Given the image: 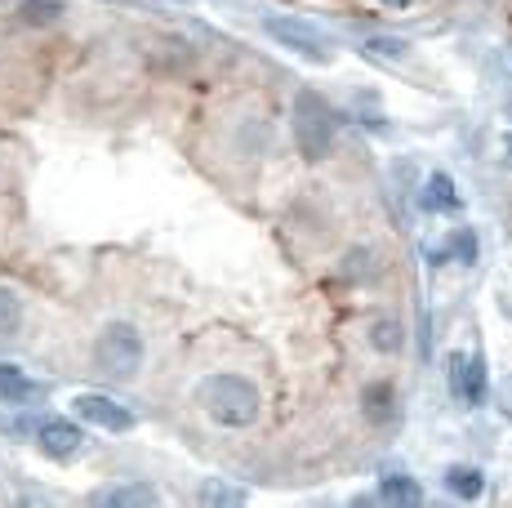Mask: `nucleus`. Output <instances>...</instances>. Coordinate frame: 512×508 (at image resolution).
Segmentation results:
<instances>
[{"instance_id":"f257e3e1","label":"nucleus","mask_w":512,"mask_h":508,"mask_svg":"<svg viewBox=\"0 0 512 508\" xmlns=\"http://www.w3.org/2000/svg\"><path fill=\"white\" fill-rule=\"evenodd\" d=\"M201 406H205V415L228 428H245L259 419V393L241 375H210L201 384Z\"/></svg>"},{"instance_id":"f03ea898","label":"nucleus","mask_w":512,"mask_h":508,"mask_svg":"<svg viewBox=\"0 0 512 508\" xmlns=\"http://www.w3.org/2000/svg\"><path fill=\"white\" fill-rule=\"evenodd\" d=\"M94 361L103 375L112 379H134L143 366V339L134 326H125V321H112V326H103V335L94 339Z\"/></svg>"},{"instance_id":"7ed1b4c3","label":"nucleus","mask_w":512,"mask_h":508,"mask_svg":"<svg viewBox=\"0 0 512 508\" xmlns=\"http://www.w3.org/2000/svg\"><path fill=\"white\" fill-rule=\"evenodd\" d=\"M294 139H299L303 156L321 161L334 148V112L326 107V99L317 94H299L294 99Z\"/></svg>"},{"instance_id":"20e7f679","label":"nucleus","mask_w":512,"mask_h":508,"mask_svg":"<svg viewBox=\"0 0 512 508\" xmlns=\"http://www.w3.org/2000/svg\"><path fill=\"white\" fill-rule=\"evenodd\" d=\"M263 32H268L272 41H281V50H294L303 58H317V63H326V58H330L326 36H321L312 23H303V18H263Z\"/></svg>"},{"instance_id":"39448f33","label":"nucleus","mask_w":512,"mask_h":508,"mask_svg":"<svg viewBox=\"0 0 512 508\" xmlns=\"http://www.w3.org/2000/svg\"><path fill=\"white\" fill-rule=\"evenodd\" d=\"M72 406L85 424H98V428H107V433H130L134 428V415L121 402H112L107 393H81Z\"/></svg>"},{"instance_id":"423d86ee","label":"nucleus","mask_w":512,"mask_h":508,"mask_svg":"<svg viewBox=\"0 0 512 508\" xmlns=\"http://www.w3.org/2000/svg\"><path fill=\"white\" fill-rule=\"evenodd\" d=\"M36 437H41V451L49 459H72L85 446V433L72 419H45V424L36 428Z\"/></svg>"},{"instance_id":"0eeeda50","label":"nucleus","mask_w":512,"mask_h":508,"mask_svg":"<svg viewBox=\"0 0 512 508\" xmlns=\"http://www.w3.org/2000/svg\"><path fill=\"white\" fill-rule=\"evenodd\" d=\"M36 397H45V384H36L27 370H18V366H0V402H9V406H32Z\"/></svg>"},{"instance_id":"6e6552de","label":"nucleus","mask_w":512,"mask_h":508,"mask_svg":"<svg viewBox=\"0 0 512 508\" xmlns=\"http://www.w3.org/2000/svg\"><path fill=\"white\" fill-rule=\"evenodd\" d=\"M481 388H486V370H481V357H468V361L455 357V393L464 397L468 406H477V402H481Z\"/></svg>"},{"instance_id":"1a4fd4ad","label":"nucleus","mask_w":512,"mask_h":508,"mask_svg":"<svg viewBox=\"0 0 512 508\" xmlns=\"http://www.w3.org/2000/svg\"><path fill=\"white\" fill-rule=\"evenodd\" d=\"M98 504H112V508L161 504V491H152V486H112V491H103V495H98Z\"/></svg>"},{"instance_id":"9d476101","label":"nucleus","mask_w":512,"mask_h":508,"mask_svg":"<svg viewBox=\"0 0 512 508\" xmlns=\"http://www.w3.org/2000/svg\"><path fill=\"white\" fill-rule=\"evenodd\" d=\"M58 14H63V0H23V5H18V18H23L27 27H45V23H54Z\"/></svg>"},{"instance_id":"9b49d317","label":"nucleus","mask_w":512,"mask_h":508,"mask_svg":"<svg viewBox=\"0 0 512 508\" xmlns=\"http://www.w3.org/2000/svg\"><path fill=\"white\" fill-rule=\"evenodd\" d=\"M18 321H23V304H18L14 290L0 286V339H9L18 330Z\"/></svg>"},{"instance_id":"f8f14e48","label":"nucleus","mask_w":512,"mask_h":508,"mask_svg":"<svg viewBox=\"0 0 512 508\" xmlns=\"http://www.w3.org/2000/svg\"><path fill=\"white\" fill-rule=\"evenodd\" d=\"M423 205H432V210H450V205H459V197H455V188H450L446 174H432L428 197H423Z\"/></svg>"},{"instance_id":"ddd939ff","label":"nucleus","mask_w":512,"mask_h":508,"mask_svg":"<svg viewBox=\"0 0 512 508\" xmlns=\"http://www.w3.org/2000/svg\"><path fill=\"white\" fill-rule=\"evenodd\" d=\"M450 491L464 495V500H477L481 495V473H472V468H450Z\"/></svg>"},{"instance_id":"4468645a","label":"nucleus","mask_w":512,"mask_h":508,"mask_svg":"<svg viewBox=\"0 0 512 508\" xmlns=\"http://www.w3.org/2000/svg\"><path fill=\"white\" fill-rule=\"evenodd\" d=\"M388 410H392V388L388 384H374L366 388V415L379 424V419H388Z\"/></svg>"},{"instance_id":"2eb2a0df","label":"nucleus","mask_w":512,"mask_h":508,"mask_svg":"<svg viewBox=\"0 0 512 508\" xmlns=\"http://www.w3.org/2000/svg\"><path fill=\"white\" fill-rule=\"evenodd\" d=\"M383 495H388V500H401V504L423 500V491L410 482V477H383Z\"/></svg>"},{"instance_id":"dca6fc26","label":"nucleus","mask_w":512,"mask_h":508,"mask_svg":"<svg viewBox=\"0 0 512 508\" xmlns=\"http://www.w3.org/2000/svg\"><path fill=\"white\" fill-rule=\"evenodd\" d=\"M374 348L397 353V348H401V326H397V321H374Z\"/></svg>"},{"instance_id":"f3484780","label":"nucleus","mask_w":512,"mask_h":508,"mask_svg":"<svg viewBox=\"0 0 512 508\" xmlns=\"http://www.w3.org/2000/svg\"><path fill=\"white\" fill-rule=\"evenodd\" d=\"M201 500H205V504H241L245 495H241V491H228V486H219V482H210V486L201 491Z\"/></svg>"},{"instance_id":"a211bd4d","label":"nucleus","mask_w":512,"mask_h":508,"mask_svg":"<svg viewBox=\"0 0 512 508\" xmlns=\"http://www.w3.org/2000/svg\"><path fill=\"white\" fill-rule=\"evenodd\" d=\"M370 50H374V54H392V58H401V50H406V45H401V41H370Z\"/></svg>"},{"instance_id":"6ab92c4d","label":"nucleus","mask_w":512,"mask_h":508,"mask_svg":"<svg viewBox=\"0 0 512 508\" xmlns=\"http://www.w3.org/2000/svg\"><path fill=\"white\" fill-rule=\"evenodd\" d=\"M508 152H512V139H508Z\"/></svg>"}]
</instances>
